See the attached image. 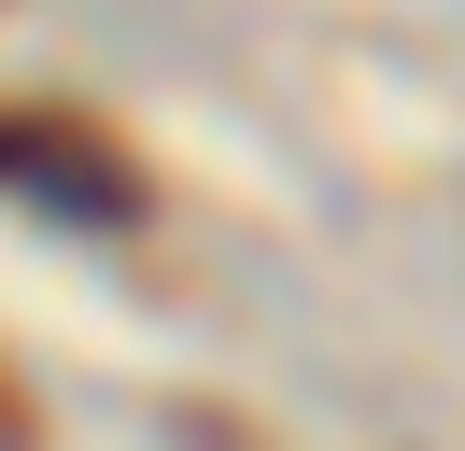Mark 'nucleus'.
Here are the masks:
<instances>
[{
	"label": "nucleus",
	"instance_id": "f257e3e1",
	"mask_svg": "<svg viewBox=\"0 0 465 451\" xmlns=\"http://www.w3.org/2000/svg\"><path fill=\"white\" fill-rule=\"evenodd\" d=\"M0 197L43 226H142V169L57 99H0Z\"/></svg>",
	"mask_w": 465,
	"mask_h": 451
},
{
	"label": "nucleus",
	"instance_id": "f03ea898",
	"mask_svg": "<svg viewBox=\"0 0 465 451\" xmlns=\"http://www.w3.org/2000/svg\"><path fill=\"white\" fill-rule=\"evenodd\" d=\"M0 437H29V409H15V381H0Z\"/></svg>",
	"mask_w": 465,
	"mask_h": 451
}]
</instances>
